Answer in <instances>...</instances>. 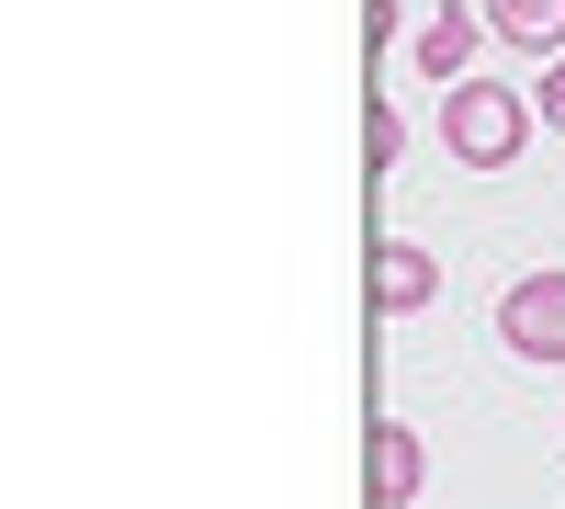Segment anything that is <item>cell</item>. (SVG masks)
I'll return each mask as SVG.
<instances>
[{
    "mask_svg": "<svg viewBox=\"0 0 565 509\" xmlns=\"http://www.w3.org/2000/svg\"><path fill=\"white\" fill-rule=\"evenodd\" d=\"M362 34H373V57H396V0H362Z\"/></svg>",
    "mask_w": 565,
    "mask_h": 509,
    "instance_id": "cell-9",
    "label": "cell"
},
{
    "mask_svg": "<svg viewBox=\"0 0 565 509\" xmlns=\"http://www.w3.org/2000/svg\"><path fill=\"white\" fill-rule=\"evenodd\" d=\"M532 114H543V103H521L509 79H452V91H441V148H452L463 170H509V159L532 148Z\"/></svg>",
    "mask_w": 565,
    "mask_h": 509,
    "instance_id": "cell-1",
    "label": "cell"
},
{
    "mask_svg": "<svg viewBox=\"0 0 565 509\" xmlns=\"http://www.w3.org/2000/svg\"><path fill=\"white\" fill-rule=\"evenodd\" d=\"M487 34L521 45V57H554L565 45V0H487Z\"/></svg>",
    "mask_w": 565,
    "mask_h": 509,
    "instance_id": "cell-6",
    "label": "cell"
},
{
    "mask_svg": "<svg viewBox=\"0 0 565 509\" xmlns=\"http://www.w3.org/2000/svg\"><path fill=\"white\" fill-rule=\"evenodd\" d=\"M498 340L521 362H565V272H521L498 295Z\"/></svg>",
    "mask_w": 565,
    "mask_h": 509,
    "instance_id": "cell-2",
    "label": "cell"
},
{
    "mask_svg": "<svg viewBox=\"0 0 565 509\" xmlns=\"http://www.w3.org/2000/svg\"><path fill=\"white\" fill-rule=\"evenodd\" d=\"M476 45H487V12H463V0H441V12L418 23V68H430V79L452 91V79H476Z\"/></svg>",
    "mask_w": 565,
    "mask_h": 509,
    "instance_id": "cell-5",
    "label": "cell"
},
{
    "mask_svg": "<svg viewBox=\"0 0 565 509\" xmlns=\"http://www.w3.org/2000/svg\"><path fill=\"white\" fill-rule=\"evenodd\" d=\"M396 148H407V114H396V91H373V114H362V159L396 170Z\"/></svg>",
    "mask_w": 565,
    "mask_h": 509,
    "instance_id": "cell-7",
    "label": "cell"
},
{
    "mask_svg": "<svg viewBox=\"0 0 565 509\" xmlns=\"http://www.w3.org/2000/svg\"><path fill=\"white\" fill-rule=\"evenodd\" d=\"M418 476H430L418 431H407V420H373V431H362V498H373V509H407Z\"/></svg>",
    "mask_w": 565,
    "mask_h": 509,
    "instance_id": "cell-3",
    "label": "cell"
},
{
    "mask_svg": "<svg viewBox=\"0 0 565 509\" xmlns=\"http://www.w3.org/2000/svg\"><path fill=\"white\" fill-rule=\"evenodd\" d=\"M532 103H543V125H565V45L543 57V91H532Z\"/></svg>",
    "mask_w": 565,
    "mask_h": 509,
    "instance_id": "cell-8",
    "label": "cell"
},
{
    "mask_svg": "<svg viewBox=\"0 0 565 509\" xmlns=\"http://www.w3.org/2000/svg\"><path fill=\"white\" fill-rule=\"evenodd\" d=\"M430 295H441V261L430 250H418V238H373V317H385V329L418 317Z\"/></svg>",
    "mask_w": 565,
    "mask_h": 509,
    "instance_id": "cell-4",
    "label": "cell"
}]
</instances>
